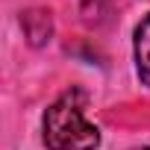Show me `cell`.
<instances>
[{
  "label": "cell",
  "mask_w": 150,
  "mask_h": 150,
  "mask_svg": "<svg viewBox=\"0 0 150 150\" xmlns=\"http://www.w3.org/2000/svg\"><path fill=\"white\" fill-rule=\"evenodd\" d=\"M44 144L47 150H94L100 129L83 115V94L68 91L44 112Z\"/></svg>",
  "instance_id": "6da1fadb"
},
{
  "label": "cell",
  "mask_w": 150,
  "mask_h": 150,
  "mask_svg": "<svg viewBox=\"0 0 150 150\" xmlns=\"http://www.w3.org/2000/svg\"><path fill=\"white\" fill-rule=\"evenodd\" d=\"M21 24H24V30H27V38H30L35 47H38V44H44V41H50L53 24H50V15H47V12L33 9V12H27V15L21 18Z\"/></svg>",
  "instance_id": "3957f363"
},
{
  "label": "cell",
  "mask_w": 150,
  "mask_h": 150,
  "mask_svg": "<svg viewBox=\"0 0 150 150\" xmlns=\"http://www.w3.org/2000/svg\"><path fill=\"white\" fill-rule=\"evenodd\" d=\"M132 150H150V147H132Z\"/></svg>",
  "instance_id": "277c9868"
},
{
  "label": "cell",
  "mask_w": 150,
  "mask_h": 150,
  "mask_svg": "<svg viewBox=\"0 0 150 150\" xmlns=\"http://www.w3.org/2000/svg\"><path fill=\"white\" fill-rule=\"evenodd\" d=\"M135 71L138 80L150 88V15L135 27Z\"/></svg>",
  "instance_id": "7a4b0ae2"
}]
</instances>
